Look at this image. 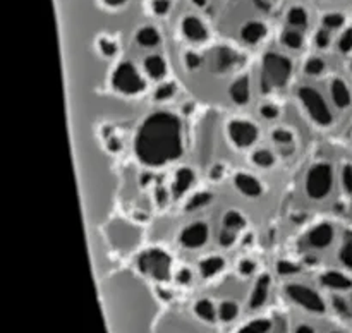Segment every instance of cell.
<instances>
[{
  "label": "cell",
  "mask_w": 352,
  "mask_h": 333,
  "mask_svg": "<svg viewBox=\"0 0 352 333\" xmlns=\"http://www.w3.org/2000/svg\"><path fill=\"white\" fill-rule=\"evenodd\" d=\"M344 23V17L340 14H330L325 17V24L329 27H339Z\"/></svg>",
  "instance_id": "836d02e7"
},
{
  "label": "cell",
  "mask_w": 352,
  "mask_h": 333,
  "mask_svg": "<svg viewBox=\"0 0 352 333\" xmlns=\"http://www.w3.org/2000/svg\"><path fill=\"white\" fill-rule=\"evenodd\" d=\"M230 95L236 100L237 103H244L250 98V81L248 78H241L239 81H236L230 88Z\"/></svg>",
  "instance_id": "5bb4252c"
},
{
  "label": "cell",
  "mask_w": 352,
  "mask_h": 333,
  "mask_svg": "<svg viewBox=\"0 0 352 333\" xmlns=\"http://www.w3.org/2000/svg\"><path fill=\"white\" fill-rule=\"evenodd\" d=\"M333 304H336V308L339 309L340 312H346L347 311V306H346V302L342 301V299L336 297V299H333Z\"/></svg>",
  "instance_id": "ee69618b"
},
{
  "label": "cell",
  "mask_w": 352,
  "mask_h": 333,
  "mask_svg": "<svg viewBox=\"0 0 352 333\" xmlns=\"http://www.w3.org/2000/svg\"><path fill=\"white\" fill-rule=\"evenodd\" d=\"M323 67H325V64L320 58H311L306 64V72H309V74H318V72L323 71Z\"/></svg>",
  "instance_id": "f546056e"
},
{
  "label": "cell",
  "mask_w": 352,
  "mask_h": 333,
  "mask_svg": "<svg viewBox=\"0 0 352 333\" xmlns=\"http://www.w3.org/2000/svg\"><path fill=\"white\" fill-rule=\"evenodd\" d=\"M340 50L342 51H351L352 50V27L346 31L340 38Z\"/></svg>",
  "instance_id": "4dcf8cb0"
},
{
  "label": "cell",
  "mask_w": 352,
  "mask_h": 333,
  "mask_svg": "<svg viewBox=\"0 0 352 333\" xmlns=\"http://www.w3.org/2000/svg\"><path fill=\"white\" fill-rule=\"evenodd\" d=\"M265 36V26L260 23H250L248 26H244L243 30V38L248 43H256L260 38Z\"/></svg>",
  "instance_id": "e0dca14e"
},
{
  "label": "cell",
  "mask_w": 352,
  "mask_h": 333,
  "mask_svg": "<svg viewBox=\"0 0 352 333\" xmlns=\"http://www.w3.org/2000/svg\"><path fill=\"white\" fill-rule=\"evenodd\" d=\"M268 285H270L268 277H261L260 280H258L256 288H254L253 292V297H251V308H260V306L263 304L268 294Z\"/></svg>",
  "instance_id": "9a60e30c"
},
{
  "label": "cell",
  "mask_w": 352,
  "mask_h": 333,
  "mask_svg": "<svg viewBox=\"0 0 352 333\" xmlns=\"http://www.w3.org/2000/svg\"><path fill=\"white\" fill-rule=\"evenodd\" d=\"M113 84L124 93H136L143 88V81L131 64H122L113 76Z\"/></svg>",
  "instance_id": "52a82bcc"
},
{
  "label": "cell",
  "mask_w": 352,
  "mask_h": 333,
  "mask_svg": "<svg viewBox=\"0 0 352 333\" xmlns=\"http://www.w3.org/2000/svg\"><path fill=\"white\" fill-rule=\"evenodd\" d=\"M272 323L267 319H256V321L250 323L241 330V333H267L270 330Z\"/></svg>",
  "instance_id": "7402d4cb"
},
{
  "label": "cell",
  "mask_w": 352,
  "mask_h": 333,
  "mask_svg": "<svg viewBox=\"0 0 352 333\" xmlns=\"http://www.w3.org/2000/svg\"><path fill=\"white\" fill-rule=\"evenodd\" d=\"M138 41H140L143 47H153L158 43V34L157 31L151 30V27H144L138 33Z\"/></svg>",
  "instance_id": "d6986e66"
},
{
  "label": "cell",
  "mask_w": 352,
  "mask_h": 333,
  "mask_svg": "<svg viewBox=\"0 0 352 333\" xmlns=\"http://www.w3.org/2000/svg\"><path fill=\"white\" fill-rule=\"evenodd\" d=\"M342 184L347 192H352V167H346L342 172Z\"/></svg>",
  "instance_id": "d6a6232c"
},
{
  "label": "cell",
  "mask_w": 352,
  "mask_h": 333,
  "mask_svg": "<svg viewBox=\"0 0 352 333\" xmlns=\"http://www.w3.org/2000/svg\"><path fill=\"white\" fill-rule=\"evenodd\" d=\"M196 312H198V316H201L203 319H208V321H212V319L215 318V309H213L212 302L208 301H199L198 304H196Z\"/></svg>",
  "instance_id": "603a6c76"
},
{
  "label": "cell",
  "mask_w": 352,
  "mask_h": 333,
  "mask_svg": "<svg viewBox=\"0 0 352 333\" xmlns=\"http://www.w3.org/2000/svg\"><path fill=\"white\" fill-rule=\"evenodd\" d=\"M254 161H256L258 165H261V167H270V165L274 163V154H270L268 151H258V153L254 154Z\"/></svg>",
  "instance_id": "f1b7e54d"
},
{
  "label": "cell",
  "mask_w": 352,
  "mask_h": 333,
  "mask_svg": "<svg viewBox=\"0 0 352 333\" xmlns=\"http://www.w3.org/2000/svg\"><path fill=\"white\" fill-rule=\"evenodd\" d=\"M230 136H232V139L236 141L239 146H248V144H251L256 139L258 133L256 127H254L253 124L234 122L232 126H230Z\"/></svg>",
  "instance_id": "ba28073f"
},
{
  "label": "cell",
  "mask_w": 352,
  "mask_h": 333,
  "mask_svg": "<svg viewBox=\"0 0 352 333\" xmlns=\"http://www.w3.org/2000/svg\"><path fill=\"white\" fill-rule=\"evenodd\" d=\"M291 76V62L280 55H267L263 65L265 86H282Z\"/></svg>",
  "instance_id": "7a4b0ae2"
},
{
  "label": "cell",
  "mask_w": 352,
  "mask_h": 333,
  "mask_svg": "<svg viewBox=\"0 0 352 333\" xmlns=\"http://www.w3.org/2000/svg\"><path fill=\"white\" fill-rule=\"evenodd\" d=\"M236 185L248 196H258L261 194V185L256 179H253L251 175L239 174L236 177Z\"/></svg>",
  "instance_id": "8fae6325"
},
{
  "label": "cell",
  "mask_w": 352,
  "mask_h": 333,
  "mask_svg": "<svg viewBox=\"0 0 352 333\" xmlns=\"http://www.w3.org/2000/svg\"><path fill=\"white\" fill-rule=\"evenodd\" d=\"M329 33L327 31H320L318 34H316V45H320V47H325V45H329Z\"/></svg>",
  "instance_id": "74e56055"
},
{
  "label": "cell",
  "mask_w": 352,
  "mask_h": 333,
  "mask_svg": "<svg viewBox=\"0 0 352 333\" xmlns=\"http://www.w3.org/2000/svg\"><path fill=\"white\" fill-rule=\"evenodd\" d=\"M241 270H243V273H251V271H253V264L244 263L243 266H241Z\"/></svg>",
  "instance_id": "7dc6e473"
},
{
  "label": "cell",
  "mask_w": 352,
  "mask_h": 333,
  "mask_svg": "<svg viewBox=\"0 0 352 333\" xmlns=\"http://www.w3.org/2000/svg\"><path fill=\"white\" fill-rule=\"evenodd\" d=\"M299 98L302 100V103L306 105L308 112L311 113L313 119L316 120L322 126H327V124L332 122V115H330V110L327 106V103L323 102L322 96L311 88H302L299 89Z\"/></svg>",
  "instance_id": "3957f363"
},
{
  "label": "cell",
  "mask_w": 352,
  "mask_h": 333,
  "mask_svg": "<svg viewBox=\"0 0 352 333\" xmlns=\"http://www.w3.org/2000/svg\"><path fill=\"white\" fill-rule=\"evenodd\" d=\"M296 333H313V328H311V326L302 325V326H299L298 332H296Z\"/></svg>",
  "instance_id": "bcb514c9"
},
{
  "label": "cell",
  "mask_w": 352,
  "mask_h": 333,
  "mask_svg": "<svg viewBox=\"0 0 352 333\" xmlns=\"http://www.w3.org/2000/svg\"><path fill=\"white\" fill-rule=\"evenodd\" d=\"M206 237H208V229H206V225H203V223H195V225L188 227V229L182 232L181 240L184 246L198 247L205 242Z\"/></svg>",
  "instance_id": "9c48e42d"
},
{
  "label": "cell",
  "mask_w": 352,
  "mask_h": 333,
  "mask_svg": "<svg viewBox=\"0 0 352 333\" xmlns=\"http://www.w3.org/2000/svg\"><path fill=\"white\" fill-rule=\"evenodd\" d=\"M182 31L191 40H203L206 36L205 26L196 17H186L184 23H182Z\"/></svg>",
  "instance_id": "30bf717a"
},
{
  "label": "cell",
  "mask_w": 352,
  "mask_h": 333,
  "mask_svg": "<svg viewBox=\"0 0 352 333\" xmlns=\"http://www.w3.org/2000/svg\"><path fill=\"white\" fill-rule=\"evenodd\" d=\"M340 257H342V261H344V264H346V266L352 268V240H349V242L344 246Z\"/></svg>",
  "instance_id": "1f68e13d"
},
{
  "label": "cell",
  "mask_w": 352,
  "mask_h": 333,
  "mask_svg": "<svg viewBox=\"0 0 352 333\" xmlns=\"http://www.w3.org/2000/svg\"><path fill=\"white\" fill-rule=\"evenodd\" d=\"M274 139L278 141V143H291L292 134L289 130H275Z\"/></svg>",
  "instance_id": "e575fe53"
},
{
  "label": "cell",
  "mask_w": 352,
  "mask_h": 333,
  "mask_svg": "<svg viewBox=\"0 0 352 333\" xmlns=\"http://www.w3.org/2000/svg\"><path fill=\"white\" fill-rule=\"evenodd\" d=\"M220 242H222L223 246H229V244H232L234 242V233L223 232L222 236H220Z\"/></svg>",
  "instance_id": "b9f144b4"
},
{
  "label": "cell",
  "mask_w": 352,
  "mask_h": 333,
  "mask_svg": "<svg viewBox=\"0 0 352 333\" xmlns=\"http://www.w3.org/2000/svg\"><path fill=\"white\" fill-rule=\"evenodd\" d=\"M226 225L229 227V229H241V227L244 225V218L239 215V213L230 211L227 213L226 216Z\"/></svg>",
  "instance_id": "484cf974"
},
{
  "label": "cell",
  "mask_w": 352,
  "mask_h": 333,
  "mask_svg": "<svg viewBox=\"0 0 352 333\" xmlns=\"http://www.w3.org/2000/svg\"><path fill=\"white\" fill-rule=\"evenodd\" d=\"M289 23L294 24V26H302L306 24V12L301 7H294V9L289 12Z\"/></svg>",
  "instance_id": "d4e9b609"
},
{
  "label": "cell",
  "mask_w": 352,
  "mask_h": 333,
  "mask_svg": "<svg viewBox=\"0 0 352 333\" xmlns=\"http://www.w3.org/2000/svg\"><path fill=\"white\" fill-rule=\"evenodd\" d=\"M172 93H174V86L165 84V86H162V88L157 91V98L158 100H165V98H168V96H172Z\"/></svg>",
  "instance_id": "d590c367"
},
{
  "label": "cell",
  "mask_w": 352,
  "mask_h": 333,
  "mask_svg": "<svg viewBox=\"0 0 352 333\" xmlns=\"http://www.w3.org/2000/svg\"><path fill=\"white\" fill-rule=\"evenodd\" d=\"M222 266H223V261L220 260V257H210V260L203 261L201 273L205 275V277H212V275H215L217 271L222 270Z\"/></svg>",
  "instance_id": "ffe728a7"
},
{
  "label": "cell",
  "mask_w": 352,
  "mask_h": 333,
  "mask_svg": "<svg viewBox=\"0 0 352 333\" xmlns=\"http://www.w3.org/2000/svg\"><path fill=\"white\" fill-rule=\"evenodd\" d=\"M332 185V168L329 165H316L311 168L306 182V189L311 198H323Z\"/></svg>",
  "instance_id": "277c9868"
},
{
  "label": "cell",
  "mask_w": 352,
  "mask_h": 333,
  "mask_svg": "<svg viewBox=\"0 0 352 333\" xmlns=\"http://www.w3.org/2000/svg\"><path fill=\"white\" fill-rule=\"evenodd\" d=\"M146 71L150 72L153 78H160L165 72V64L160 57H150L146 60Z\"/></svg>",
  "instance_id": "44dd1931"
},
{
  "label": "cell",
  "mask_w": 352,
  "mask_h": 333,
  "mask_svg": "<svg viewBox=\"0 0 352 333\" xmlns=\"http://www.w3.org/2000/svg\"><path fill=\"white\" fill-rule=\"evenodd\" d=\"M323 285L330 288H339V290H344V288H351L352 282L347 277H344L342 273H337V271H330V273L323 275L322 278Z\"/></svg>",
  "instance_id": "4fadbf2b"
},
{
  "label": "cell",
  "mask_w": 352,
  "mask_h": 333,
  "mask_svg": "<svg viewBox=\"0 0 352 333\" xmlns=\"http://www.w3.org/2000/svg\"><path fill=\"white\" fill-rule=\"evenodd\" d=\"M208 199H210L208 194H198L195 199H192L191 203H189V208H198V206L205 205V203L208 201Z\"/></svg>",
  "instance_id": "8d00e7d4"
},
{
  "label": "cell",
  "mask_w": 352,
  "mask_h": 333,
  "mask_svg": "<svg viewBox=\"0 0 352 333\" xmlns=\"http://www.w3.org/2000/svg\"><path fill=\"white\" fill-rule=\"evenodd\" d=\"M179 282H182V284H186V282H189V278H191V273H189L188 270H182L181 273H179Z\"/></svg>",
  "instance_id": "f6af8a7d"
},
{
  "label": "cell",
  "mask_w": 352,
  "mask_h": 333,
  "mask_svg": "<svg viewBox=\"0 0 352 333\" xmlns=\"http://www.w3.org/2000/svg\"><path fill=\"white\" fill-rule=\"evenodd\" d=\"M168 256L162 251H150L140 257V268L144 273L151 275L157 280H167L168 278Z\"/></svg>",
  "instance_id": "5b68a950"
},
{
  "label": "cell",
  "mask_w": 352,
  "mask_h": 333,
  "mask_svg": "<svg viewBox=\"0 0 352 333\" xmlns=\"http://www.w3.org/2000/svg\"><path fill=\"white\" fill-rule=\"evenodd\" d=\"M102 50L105 55H112L113 51H116V48H113V45L109 43V41H102Z\"/></svg>",
  "instance_id": "7bdbcfd3"
},
{
  "label": "cell",
  "mask_w": 352,
  "mask_h": 333,
  "mask_svg": "<svg viewBox=\"0 0 352 333\" xmlns=\"http://www.w3.org/2000/svg\"><path fill=\"white\" fill-rule=\"evenodd\" d=\"M287 294L292 301H296L299 306L309 309V311H316V312L325 311V304H323L322 297H320L316 292H313L311 288L302 287V285H289Z\"/></svg>",
  "instance_id": "8992f818"
},
{
  "label": "cell",
  "mask_w": 352,
  "mask_h": 333,
  "mask_svg": "<svg viewBox=\"0 0 352 333\" xmlns=\"http://www.w3.org/2000/svg\"><path fill=\"white\" fill-rule=\"evenodd\" d=\"M153 7H155V10H157L158 14H164V12H167L168 2H167V0H157V2L153 3Z\"/></svg>",
  "instance_id": "ab89813d"
},
{
  "label": "cell",
  "mask_w": 352,
  "mask_h": 333,
  "mask_svg": "<svg viewBox=\"0 0 352 333\" xmlns=\"http://www.w3.org/2000/svg\"><path fill=\"white\" fill-rule=\"evenodd\" d=\"M136 151L148 165H162L181 153L179 120L170 113H157L141 127Z\"/></svg>",
  "instance_id": "6da1fadb"
},
{
  "label": "cell",
  "mask_w": 352,
  "mask_h": 333,
  "mask_svg": "<svg viewBox=\"0 0 352 333\" xmlns=\"http://www.w3.org/2000/svg\"><path fill=\"white\" fill-rule=\"evenodd\" d=\"M278 271H280L282 275H289V273H294V271H298V268H296L294 264L280 263V264H278Z\"/></svg>",
  "instance_id": "f35d334b"
},
{
  "label": "cell",
  "mask_w": 352,
  "mask_h": 333,
  "mask_svg": "<svg viewBox=\"0 0 352 333\" xmlns=\"http://www.w3.org/2000/svg\"><path fill=\"white\" fill-rule=\"evenodd\" d=\"M195 2L198 3V5H205V3H206V0H195Z\"/></svg>",
  "instance_id": "f907efd6"
},
{
  "label": "cell",
  "mask_w": 352,
  "mask_h": 333,
  "mask_svg": "<svg viewBox=\"0 0 352 333\" xmlns=\"http://www.w3.org/2000/svg\"><path fill=\"white\" fill-rule=\"evenodd\" d=\"M107 3H110V5H119V3L126 2V0H105Z\"/></svg>",
  "instance_id": "681fc988"
},
{
  "label": "cell",
  "mask_w": 352,
  "mask_h": 333,
  "mask_svg": "<svg viewBox=\"0 0 352 333\" xmlns=\"http://www.w3.org/2000/svg\"><path fill=\"white\" fill-rule=\"evenodd\" d=\"M309 240H311L313 246L325 247L332 240V227L329 223H323V225L316 227L311 232V236H309Z\"/></svg>",
  "instance_id": "7c38bea8"
},
{
  "label": "cell",
  "mask_w": 352,
  "mask_h": 333,
  "mask_svg": "<svg viewBox=\"0 0 352 333\" xmlns=\"http://www.w3.org/2000/svg\"><path fill=\"white\" fill-rule=\"evenodd\" d=\"M237 314V306L234 304V302H223L222 306H220V318L223 319V321H230V319L236 318Z\"/></svg>",
  "instance_id": "cb8c5ba5"
},
{
  "label": "cell",
  "mask_w": 352,
  "mask_h": 333,
  "mask_svg": "<svg viewBox=\"0 0 352 333\" xmlns=\"http://www.w3.org/2000/svg\"><path fill=\"white\" fill-rule=\"evenodd\" d=\"M261 113H263L265 117H268V119H272V117H277V108L272 105H267L261 108Z\"/></svg>",
  "instance_id": "60d3db41"
},
{
  "label": "cell",
  "mask_w": 352,
  "mask_h": 333,
  "mask_svg": "<svg viewBox=\"0 0 352 333\" xmlns=\"http://www.w3.org/2000/svg\"><path fill=\"white\" fill-rule=\"evenodd\" d=\"M302 38L299 33H294V31H287V33L284 34V43L287 45V47L291 48H298L299 45H301Z\"/></svg>",
  "instance_id": "83f0119b"
},
{
  "label": "cell",
  "mask_w": 352,
  "mask_h": 333,
  "mask_svg": "<svg viewBox=\"0 0 352 333\" xmlns=\"http://www.w3.org/2000/svg\"><path fill=\"white\" fill-rule=\"evenodd\" d=\"M232 62H234L232 51L227 50V48H222V50L219 51V67L226 69V67H229Z\"/></svg>",
  "instance_id": "4316f807"
},
{
  "label": "cell",
  "mask_w": 352,
  "mask_h": 333,
  "mask_svg": "<svg viewBox=\"0 0 352 333\" xmlns=\"http://www.w3.org/2000/svg\"><path fill=\"white\" fill-rule=\"evenodd\" d=\"M332 96L339 106H347L351 103V91L342 81H333Z\"/></svg>",
  "instance_id": "2e32d148"
},
{
  "label": "cell",
  "mask_w": 352,
  "mask_h": 333,
  "mask_svg": "<svg viewBox=\"0 0 352 333\" xmlns=\"http://www.w3.org/2000/svg\"><path fill=\"white\" fill-rule=\"evenodd\" d=\"M192 182V172L189 168H182V170L177 172V177H175V185H174V191L177 194L184 192L186 189L191 185Z\"/></svg>",
  "instance_id": "ac0fdd59"
},
{
  "label": "cell",
  "mask_w": 352,
  "mask_h": 333,
  "mask_svg": "<svg viewBox=\"0 0 352 333\" xmlns=\"http://www.w3.org/2000/svg\"><path fill=\"white\" fill-rule=\"evenodd\" d=\"M188 64H189V65H191V67H196V65H198V64H199L198 57H195V55H192V57H189Z\"/></svg>",
  "instance_id": "c3c4849f"
}]
</instances>
